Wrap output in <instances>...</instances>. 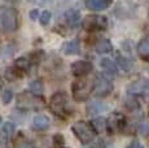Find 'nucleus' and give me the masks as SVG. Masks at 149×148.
I'll list each match as a JSON object with an SVG mask.
<instances>
[{
  "label": "nucleus",
  "mask_w": 149,
  "mask_h": 148,
  "mask_svg": "<svg viewBox=\"0 0 149 148\" xmlns=\"http://www.w3.org/2000/svg\"><path fill=\"white\" fill-rule=\"evenodd\" d=\"M73 98L77 101H84L88 99L91 91H92V84L88 81H77L73 84Z\"/></svg>",
  "instance_id": "6"
},
{
  "label": "nucleus",
  "mask_w": 149,
  "mask_h": 148,
  "mask_svg": "<svg viewBox=\"0 0 149 148\" xmlns=\"http://www.w3.org/2000/svg\"><path fill=\"white\" fill-rule=\"evenodd\" d=\"M13 99V92L10 90H5L3 92V103L4 104H9Z\"/></svg>",
  "instance_id": "24"
},
{
  "label": "nucleus",
  "mask_w": 149,
  "mask_h": 148,
  "mask_svg": "<svg viewBox=\"0 0 149 148\" xmlns=\"http://www.w3.org/2000/svg\"><path fill=\"white\" fill-rule=\"evenodd\" d=\"M127 148H144V146H143L141 143H140L139 140H132L130 144L127 146Z\"/></svg>",
  "instance_id": "26"
},
{
  "label": "nucleus",
  "mask_w": 149,
  "mask_h": 148,
  "mask_svg": "<svg viewBox=\"0 0 149 148\" xmlns=\"http://www.w3.org/2000/svg\"><path fill=\"white\" fill-rule=\"evenodd\" d=\"M14 131H16V126L12 122H5L3 125V134H4L5 138H12Z\"/></svg>",
  "instance_id": "21"
},
{
  "label": "nucleus",
  "mask_w": 149,
  "mask_h": 148,
  "mask_svg": "<svg viewBox=\"0 0 149 148\" xmlns=\"http://www.w3.org/2000/svg\"><path fill=\"white\" fill-rule=\"evenodd\" d=\"M36 17H38V10H36V9L31 10V12H30V18L31 20H36Z\"/></svg>",
  "instance_id": "27"
},
{
  "label": "nucleus",
  "mask_w": 149,
  "mask_h": 148,
  "mask_svg": "<svg viewBox=\"0 0 149 148\" xmlns=\"http://www.w3.org/2000/svg\"><path fill=\"white\" fill-rule=\"evenodd\" d=\"M109 0H86V5L91 10H104L109 7Z\"/></svg>",
  "instance_id": "13"
},
{
  "label": "nucleus",
  "mask_w": 149,
  "mask_h": 148,
  "mask_svg": "<svg viewBox=\"0 0 149 148\" xmlns=\"http://www.w3.org/2000/svg\"><path fill=\"white\" fill-rule=\"evenodd\" d=\"M107 105L105 104H102V103H99V101H92V103H90L88 104V107H87V113L88 114H97V113H100V112H102V110H105L107 109Z\"/></svg>",
  "instance_id": "16"
},
{
  "label": "nucleus",
  "mask_w": 149,
  "mask_h": 148,
  "mask_svg": "<svg viewBox=\"0 0 149 148\" xmlns=\"http://www.w3.org/2000/svg\"><path fill=\"white\" fill-rule=\"evenodd\" d=\"M126 125V118L123 117V114L116 112L109 117V119L107 121V129L109 133L116 134V133H121Z\"/></svg>",
  "instance_id": "8"
},
{
  "label": "nucleus",
  "mask_w": 149,
  "mask_h": 148,
  "mask_svg": "<svg viewBox=\"0 0 149 148\" xmlns=\"http://www.w3.org/2000/svg\"><path fill=\"white\" fill-rule=\"evenodd\" d=\"M29 91H30L33 95H42L43 91H44V86H43V82L39 81V79H36V81H33L30 83V86H29Z\"/></svg>",
  "instance_id": "17"
},
{
  "label": "nucleus",
  "mask_w": 149,
  "mask_h": 148,
  "mask_svg": "<svg viewBox=\"0 0 149 148\" xmlns=\"http://www.w3.org/2000/svg\"><path fill=\"white\" fill-rule=\"evenodd\" d=\"M91 125H92L93 130H95L96 133H101L102 130L107 129V121H105L102 117L100 118H95L92 122H91Z\"/></svg>",
  "instance_id": "19"
},
{
  "label": "nucleus",
  "mask_w": 149,
  "mask_h": 148,
  "mask_svg": "<svg viewBox=\"0 0 149 148\" xmlns=\"http://www.w3.org/2000/svg\"><path fill=\"white\" fill-rule=\"evenodd\" d=\"M39 21H40V24L43 25V26H47L51 21V12L49 10H44V12H42Z\"/></svg>",
  "instance_id": "23"
},
{
  "label": "nucleus",
  "mask_w": 149,
  "mask_h": 148,
  "mask_svg": "<svg viewBox=\"0 0 149 148\" xmlns=\"http://www.w3.org/2000/svg\"><path fill=\"white\" fill-rule=\"evenodd\" d=\"M65 18H66V22L70 26H77L79 22V18H81V16H79V12L75 9H69L66 12V15H65Z\"/></svg>",
  "instance_id": "15"
},
{
  "label": "nucleus",
  "mask_w": 149,
  "mask_h": 148,
  "mask_svg": "<svg viewBox=\"0 0 149 148\" xmlns=\"http://www.w3.org/2000/svg\"><path fill=\"white\" fill-rule=\"evenodd\" d=\"M14 68H16L18 72H27L29 68H30V61L25 57H19L14 62Z\"/></svg>",
  "instance_id": "18"
},
{
  "label": "nucleus",
  "mask_w": 149,
  "mask_h": 148,
  "mask_svg": "<svg viewBox=\"0 0 149 148\" xmlns=\"http://www.w3.org/2000/svg\"><path fill=\"white\" fill-rule=\"evenodd\" d=\"M92 91L97 98H105L113 91V83L105 75H99L92 86Z\"/></svg>",
  "instance_id": "5"
},
{
  "label": "nucleus",
  "mask_w": 149,
  "mask_h": 148,
  "mask_svg": "<svg viewBox=\"0 0 149 148\" xmlns=\"http://www.w3.org/2000/svg\"><path fill=\"white\" fill-rule=\"evenodd\" d=\"M82 26L87 31H95V30H104L108 26L107 17L102 16H87L82 22Z\"/></svg>",
  "instance_id": "7"
},
{
  "label": "nucleus",
  "mask_w": 149,
  "mask_h": 148,
  "mask_svg": "<svg viewBox=\"0 0 149 148\" xmlns=\"http://www.w3.org/2000/svg\"><path fill=\"white\" fill-rule=\"evenodd\" d=\"M95 50H96V52H99V53H108L111 51V43L108 40V39L101 38L96 42Z\"/></svg>",
  "instance_id": "14"
},
{
  "label": "nucleus",
  "mask_w": 149,
  "mask_h": 148,
  "mask_svg": "<svg viewBox=\"0 0 149 148\" xmlns=\"http://www.w3.org/2000/svg\"><path fill=\"white\" fill-rule=\"evenodd\" d=\"M0 124H1V117H0Z\"/></svg>",
  "instance_id": "29"
},
{
  "label": "nucleus",
  "mask_w": 149,
  "mask_h": 148,
  "mask_svg": "<svg viewBox=\"0 0 149 148\" xmlns=\"http://www.w3.org/2000/svg\"><path fill=\"white\" fill-rule=\"evenodd\" d=\"M49 127V118L44 114H38L33 119V129L34 130H47Z\"/></svg>",
  "instance_id": "11"
},
{
  "label": "nucleus",
  "mask_w": 149,
  "mask_h": 148,
  "mask_svg": "<svg viewBox=\"0 0 149 148\" xmlns=\"http://www.w3.org/2000/svg\"><path fill=\"white\" fill-rule=\"evenodd\" d=\"M8 1H17V0H8Z\"/></svg>",
  "instance_id": "28"
},
{
  "label": "nucleus",
  "mask_w": 149,
  "mask_h": 148,
  "mask_svg": "<svg viewBox=\"0 0 149 148\" xmlns=\"http://www.w3.org/2000/svg\"><path fill=\"white\" fill-rule=\"evenodd\" d=\"M14 53V45L13 44H4L0 50V57L3 59H9L12 57Z\"/></svg>",
  "instance_id": "20"
},
{
  "label": "nucleus",
  "mask_w": 149,
  "mask_h": 148,
  "mask_svg": "<svg viewBox=\"0 0 149 148\" xmlns=\"http://www.w3.org/2000/svg\"><path fill=\"white\" fill-rule=\"evenodd\" d=\"M17 105L21 109H40L44 105V101L31 92H22L17 96Z\"/></svg>",
  "instance_id": "4"
},
{
  "label": "nucleus",
  "mask_w": 149,
  "mask_h": 148,
  "mask_svg": "<svg viewBox=\"0 0 149 148\" xmlns=\"http://www.w3.org/2000/svg\"><path fill=\"white\" fill-rule=\"evenodd\" d=\"M137 53H139L140 59L144 61H149V35L144 36L137 44Z\"/></svg>",
  "instance_id": "10"
},
{
  "label": "nucleus",
  "mask_w": 149,
  "mask_h": 148,
  "mask_svg": "<svg viewBox=\"0 0 149 148\" xmlns=\"http://www.w3.org/2000/svg\"><path fill=\"white\" fill-rule=\"evenodd\" d=\"M49 109L54 116L65 118L69 116V99L68 95L62 91L53 94L49 100Z\"/></svg>",
  "instance_id": "2"
},
{
  "label": "nucleus",
  "mask_w": 149,
  "mask_h": 148,
  "mask_svg": "<svg viewBox=\"0 0 149 148\" xmlns=\"http://www.w3.org/2000/svg\"><path fill=\"white\" fill-rule=\"evenodd\" d=\"M101 68L105 69L107 72H110V73H116V66H114L113 61L109 59H104L101 61Z\"/></svg>",
  "instance_id": "22"
},
{
  "label": "nucleus",
  "mask_w": 149,
  "mask_h": 148,
  "mask_svg": "<svg viewBox=\"0 0 149 148\" xmlns=\"http://www.w3.org/2000/svg\"><path fill=\"white\" fill-rule=\"evenodd\" d=\"M92 64L88 61H75L71 65V72L75 77H84L91 73Z\"/></svg>",
  "instance_id": "9"
},
{
  "label": "nucleus",
  "mask_w": 149,
  "mask_h": 148,
  "mask_svg": "<svg viewBox=\"0 0 149 148\" xmlns=\"http://www.w3.org/2000/svg\"><path fill=\"white\" fill-rule=\"evenodd\" d=\"M18 70L16 69V68H14V69H12V68H8L7 69V77L8 78L10 79V81H13V79H16L17 77H18Z\"/></svg>",
  "instance_id": "25"
},
{
  "label": "nucleus",
  "mask_w": 149,
  "mask_h": 148,
  "mask_svg": "<svg viewBox=\"0 0 149 148\" xmlns=\"http://www.w3.org/2000/svg\"><path fill=\"white\" fill-rule=\"evenodd\" d=\"M71 130H73L74 135L78 138V140L83 144H88L93 140L96 135V131L93 130L92 125L88 124L86 121H78L71 126Z\"/></svg>",
  "instance_id": "3"
},
{
  "label": "nucleus",
  "mask_w": 149,
  "mask_h": 148,
  "mask_svg": "<svg viewBox=\"0 0 149 148\" xmlns=\"http://www.w3.org/2000/svg\"><path fill=\"white\" fill-rule=\"evenodd\" d=\"M79 50H81V45H79L78 39L69 40L62 45V51L65 55H77V53H79Z\"/></svg>",
  "instance_id": "12"
},
{
  "label": "nucleus",
  "mask_w": 149,
  "mask_h": 148,
  "mask_svg": "<svg viewBox=\"0 0 149 148\" xmlns=\"http://www.w3.org/2000/svg\"><path fill=\"white\" fill-rule=\"evenodd\" d=\"M18 27V13L12 7L0 5V31L13 33Z\"/></svg>",
  "instance_id": "1"
}]
</instances>
